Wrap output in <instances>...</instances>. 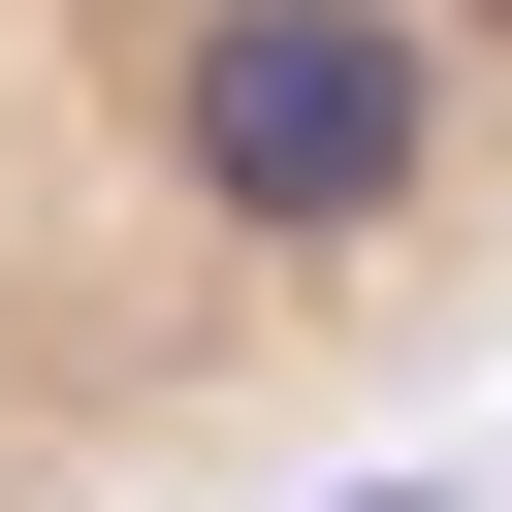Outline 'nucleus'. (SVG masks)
I'll list each match as a JSON object with an SVG mask.
<instances>
[{"mask_svg":"<svg viewBox=\"0 0 512 512\" xmlns=\"http://www.w3.org/2000/svg\"><path fill=\"white\" fill-rule=\"evenodd\" d=\"M512 288V0H0V512H192Z\"/></svg>","mask_w":512,"mask_h":512,"instance_id":"nucleus-1","label":"nucleus"}]
</instances>
